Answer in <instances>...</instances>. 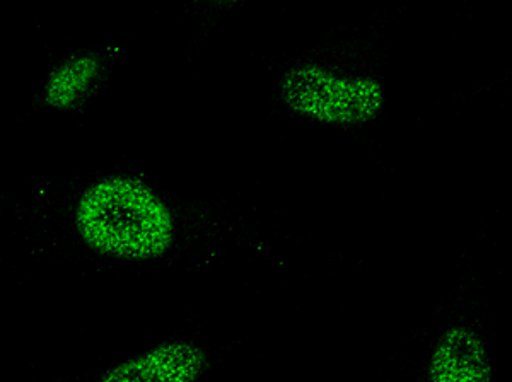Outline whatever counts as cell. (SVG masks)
I'll use <instances>...</instances> for the list:
<instances>
[{"instance_id": "1", "label": "cell", "mask_w": 512, "mask_h": 382, "mask_svg": "<svg viewBox=\"0 0 512 382\" xmlns=\"http://www.w3.org/2000/svg\"><path fill=\"white\" fill-rule=\"evenodd\" d=\"M74 217L86 246L115 260H156L175 243L171 210L135 176L115 174L96 181L82 193Z\"/></svg>"}, {"instance_id": "2", "label": "cell", "mask_w": 512, "mask_h": 382, "mask_svg": "<svg viewBox=\"0 0 512 382\" xmlns=\"http://www.w3.org/2000/svg\"><path fill=\"white\" fill-rule=\"evenodd\" d=\"M279 96L292 113L338 127L373 122L386 101L376 77L347 74L318 62L287 69L280 77Z\"/></svg>"}, {"instance_id": "3", "label": "cell", "mask_w": 512, "mask_h": 382, "mask_svg": "<svg viewBox=\"0 0 512 382\" xmlns=\"http://www.w3.org/2000/svg\"><path fill=\"white\" fill-rule=\"evenodd\" d=\"M209 355L190 342H164L103 372L96 382H198Z\"/></svg>"}, {"instance_id": "4", "label": "cell", "mask_w": 512, "mask_h": 382, "mask_svg": "<svg viewBox=\"0 0 512 382\" xmlns=\"http://www.w3.org/2000/svg\"><path fill=\"white\" fill-rule=\"evenodd\" d=\"M429 382H492V362L482 336L470 326H451L437 338Z\"/></svg>"}, {"instance_id": "5", "label": "cell", "mask_w": 512, "mask_h": 382, "mask_svg": "<svg viewBox=\"0 0 512 382\" xmlns=\"http://www.w3.org/2000/svg\"><path fill=\"white\" fill-rule=\"evenodd\" d=\"M103 69L105 64L98 53H77L65 58L48 76L43 91L45 105L59 111L81 108L101 81Z\"/></svg>"}]
</instances>
